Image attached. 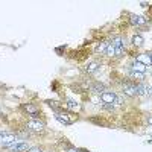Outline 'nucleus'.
<instances>
[{
  "instance_id": "nucleus-11",
  "label": "nucleus",
  "mask_w": 152,
  "mask_h": 152,
  "mask_svg": "<svg viewBox=\"0 0 152 152\" xmlns=\"http://www.w3.org/2000/svg\"><path fill=\"white\" fill-rule=\"evenodd\" d=\"M66 102H67V104H66L67 110L72 111V113H75V114H76V111H79V110H81V105H79L78 102H75V100H72V99H67Z\"/></svg>"
},
{
  "instance_id": "nucleus-24",
  "label": "nucleus",
  "mask_w": 152,
  "mask_h": 152,
  "mask_svg": "<svg viewBox=\"0 0 152 152\" xmlns=\"http://www.w3.org/2000/svg\"><path fill=\"white\" fill-rule=\"evenodd\" d=\"M66 152H82V151H81V149H78V148H72V146H70V148H67V151H66Z\"/></svg>"
},
{
  "instance_id": "nucleus-20",
  "label": "nucleus",
  "mask_w": 152,
  "mask_h": 152,
  "mask_svg": "<svg viewBox=\"0 0 152 152\" xmlns=\"http://www.w3.org/2000/svg\"><path fill=\"white\" fill-rule=\"evenodd\" d=\"M107 56H110V58H113V56H116V47H114L113 44H111V41H110V44H108V47H107V53H105Z\"/></svg>"
},
{
  "instance_id": "nucleus-26",
  "label": "nucleus",
  "mask_w": 152,
  "mask_h": 152,
  "mask_svg": "<svg viewBox=\"0 0 152 152\" xmlns=\"http://www.w3.org/2000/svg\"><path fill=\"white\" fill-rule=\"evenodd\" d=\"M149 55H151V59H152V52H151V53H149Z\"/></svg>"
},
{
  "instance_id": "nucleus-18",
  "label": "nucleus",
  "mask_w": 152,
  "mask_h": 152,
  "mask_svg": "<svg viewBox=\"0 0 152 152\" xmlns=\"http://www.w3.org/2000/svg\"><path fill=\"white\" fill-rule=\"evenodd\" d=\"M143 43H145V40H143V37L142 35H134L132 37V44L135 46V47H140V46H143Z\"/></svg>"
},
{
  "instance_id": "nucleus-17",
  "label": "nucleus",
  "mask_w": 152,
  "mask_h": 152,
  "mask_svg": "<svg viewBox=\"0 0 152 152\" xmlns=\"http://www.w3.org/2000/svg\"><path fill=\"white\" fill-rule=\"evenodd\" d=\"M46 104L52 108L55 113H58V111H61L62 108H61V105H59V102H56V100H46Z\"/></svg>"
},
{
  "instance_id": "nucleus-15",
  "label": "nucleus",
  "mask_w": 152,
  "mask_h": 152,
  "mask_svg": "<svg viewBox=\"0 0 152 152\" xmlns=\"http://www.w3.org/2000/svg\"><path fill=\"white\" fill-rule=\"evenodd\" d=\"M129 76L132 79L138 81V84L145 81V73H138V72H134V70H129Z\"/></svg>"
},
{
  "instance_id": "nucleus-8",
  "label": "nucleus",
  "mask_w": 152,
  "mask_h": 152,
  "mask_svg": "<svg viewBox=\"0 0 152 152\" xmlns=\"http://www.w3.org/2000/svg\"><path fill=\"white\" fill-rule=\"evenodd\" d=\"M97 70H99V62H97V61L88 62V64L84 67V72H85L87 75H93V73H96Z\"/></svg>"
},
{
  "instance_id": "nucleus-23",
  "label": "nucleus",
  "mask_w": 152,
  "mask_h": 152,
  "mask_svg": "<svg viewBox=\"0 0 152 152\" xmlns=\"http://www.w3.org/2000/svg\"><path fill=\"white\" fill-rule=\"evenodd\" d=\"M122 102H123V97L122 96H117L116 100H114V104H117V105H122Z\"/></svg>"
},
{
  "instance_id": "nucleus-5",
  "label": "nucleus",
  "mask_w": 152,
  "mask_h": 152,
  "mask_svg": "<svg viewBox=\"0 0 152 152\" xmlns=\"http://www.w3.org/2000/svg\"><path fill=\"white\" fill-rule=\"evenodd\" d=\"M116 97H117V94L114 91H104L102 94H100V100L104 102V105H113Z\"/></svg>"
},
{
  "instance_id": "nucleus-27",
  "label": "nucleus",
  "mask_w": 152,
  "mask_h": 152,
  "mask_svg": "<svg viewBox=\"0 0 152 152\" xmlns=\"http://www.w3.org/2000/svg\"><path fill=\"white\" fill-rule=\"evenodd\" d=\"M49 152H52V151H49Z\"/></svg>"
},
{
  "instance_id": "nucleus-19",
  "label": "nucleus",
  "mask_w": 152,
  "mask_h": 152,
  "mask_svg": "<svg viewBox=\"0 0 152 152\" xmlns=\"http://www.w3.org/2000/svg\"><path fill=\"white\" fill-rule=\"evenodd\" d=\"M135 90H137V96L146 94V85H145L143 82H140V84H135Z\"/></svg>"
},
{
  "instance_id": "nucleus-25",
  "label": "nucleus",
  "mask_w": 152,
  "mask_h": 152,
  "mask_svg": "<svg viewBox=\"0 0 152 152\" xmlns=\"http://www.w3.org/2000/svg\"><path fill=\"white\" fill-rule=\"evenodd\" d=\"M148 122H149V125H152V117H149V120H148Z\"/></svg>"
},
{
  "instance_id": "nucleus-21",
  "label": "nucleus",
  "mask_w": 152,
  "mask_h": 152,
  "mask_svg": "<svg viewBox=\"0 0 152 152\" xmlns=\"http://www.w3.org/2000/svg\"><path fill=\"white\" fill-rule=\"evenodd\" d=\"M116 56L117 58L123 56V47H116Z\"/></svg>"
},
{
  "instance_id": "nucleus-10",
  "label": "nucleus",
  "mask_w": 152,
  "mask_h": 152,
  "mask_svg": "<svg viewBox=\"0 0 152 152\" xmlns=\"http://www.w3.org/2000/svg\"><path fill=\"white\" fill-rule=\"evenodd\" d=\"M88 88H90V91L93 93H97V94H102L105 91V87L100 84V82H94V84H90L88 85Z\"/></svg>"
},
{
  "instance_id": "nucleus-22",
  "label": "nucleus",
  "mask_w": 152,
  "mask_h": 152,
  "mask_svg": "<svg viewBox=\"0 0 152 152\" xmlns=\"http://www.w3.org/2000/svg\"><path fill=\"white\" fill-rule=\"evenodd\" d=\"M28 152H43V148H40V146H34V148H31Z\"/></svg>"
},
{
  "instance_id": "nucleus-3",
  "label": "nucleus",
  "mask_w": 152,
  "mask_h": 152,
  "mask_svg": "<svg viewBox=\"0 0 152 152\" xmlns=\"http://www.w3.org/2000/svg\"><path fill=\"white\" fill-rule=\"evenodd\" d=\"M15 142H17V135H14L12 132H3V134H0V143L3 145V148H8L12 143H15Z\"/></svg>"
},
{
  "instance_id": "nucleus-6",
  "label": "nucleus",
  "mask_w": 152,
  "mask_h": 152,
  "mask_svg": "<svg viewBox=\"0 0 152 152\" xmlns=\"http://www.w3.org/2000/svg\"><path fill=\"white\" fill-rule=\"evenodd\" d=\"M12 152H28L31 148L28 143H24V142H15V143H12L11 146H8Z\"/></svg>"
},
{
  "instance_id": "nucleus-1",
  "label": "nucleus",
  "mask_w": 152,
  "mask_h": 152,
  "mask_svg": "<svg viewBox=\"0 0 152 152\" xmlns=\"http://www.w3.org/2000/svg\"><path fill=\"white\" fill-rule=\"evenodd\" d=\"M55 117H56V120H58L59 123L66 125V126L73 125L76 120H78V116H76L75 113H72V111H64V110L55 113Z\"/></svg>"
},
{
  "instance_id": "nucleus-13",
  "label": "nucleus",
  "mask_w": 152,
  "mask_h": 152,
  "mask_svg": "<svg viewBox=\"0 0 152 152\" xmlns=\"http://www.w3.org/2000/svg\"><path fill=\"white\" fill-rule=\"evenodd\" d=\"M110 41H100L97 46H96V53H100V55H105L107 53V47H108Z\"/></svg>"
},
{
  "instance_id": "nucleus-9",
  "label": "nucleus",
  "mask_w": 152,
  "mask_h": 152,
  "mask_svg": "<svg viewBox=\"0 0 152 152\" xmlns=\"http://www.w3.org/2000/svg\"><path fill=\"white\" fill-rule=\"evenodd\" d=\"M129 23L132 24V26H143V24L146 23V18L142 17V15H135V14H132L131 18H129Z\"/></svg>"
},
{
  "instance_id": "nucleus-12",
  "label": "nucleus",
  "mask_w": 152,
  "mask_h": 152,
  "mask_svg": "<svg viewBox=\"0 0 152 152\" xmlns=\"http://www.w3.org/2000/svg\"><path fill=\"white\" fill-rule=\"evenodd\" d=\"M135 61L142 62V64H145L146 67H148L149 64H152V59H151V55H149V53H143V55H138Z\"/></svg>"
},
{
  "instance_id": "nucleus-4",
  "label": "nucleus",
  "mask_w": 152,
  "mask_h": 152,
  "mask_svg": "<svg viewBox=\"0 0 152 152\" xmlns=\"http://www.w3.org/2000/svg\"><path fill=\"white\" fill-rule=\"evenodd\" d=\"M23 110L28 113V116H31L32 119H40V108H38L35 104H24L23 105Z\"/></svg>"
},
{
  "instance_id": "nucleus-16",
  "label": "nucleus",
  "mask_w": 152,
  "mask_h": 152,
  "mask_svg": "<svg viewBox=\"0 0 152 152\" xmlns=\"http://www.w3.org/2000/svg\"><path fill=\"white\" fill-rule=\"evenodd\" d=\"M111 44L114 46V47H125L126 44H125V40L122 37H114L113 38V41H111Z\"/></svg>"
},
{
  "instance_id": "nucleus-2",
  "label": "nucleus",
  "mask_w": 152,
  "mask_h": 152,
  "mask_svg": "<svg viewBox=\"0 0 152 152\" xmlns=\"http://www.w3.org/2000/svg\"><path fill=\"white\" fill-rule=\"evenodd\" d=\"M26 129L32 132H43L46 129V122L40 119H31L26 123Z\"/></svg>"
},
{
  "instance_id": "nucleus-7",
  "label": "nucleus",
  "mask_w": 152,
  "mask_h": 152,
  "mask_svg": "<svg viewBox=\"0 0 152 152\" xmlns=\"http://www.w3.org/2000/svg\"><path fill=\"white\" fill-rule=\"evenodd\" d=\"M122 88H123V93L126 96H137V90H135V84L126 81L122 84Z\"/></svg>"
},
{
  "instance_id": "nucleus-14",
  "label": "nucleus",
  "mask_w": 152,
  "mask_h": 152,
  "mask_svg": "<svg viewBox=\"0 0 152 152\" xmlns=\"http://www.w3.org/2000/svg\"><path fill=\"white\" fill-rule=\"evenodd\" d=\"M131 70L138 72V73H145V72H146V66L142 64V62H138V61H134L132 66H131Z\"/></svg>"
}]
</instances>
